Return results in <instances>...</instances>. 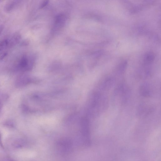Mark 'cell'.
Wrapping results in <instances>:
<instances>
[{"label":"cell","mask_w":161,"mask_h":161,"mask_svg":"<svg viewBox=\"0 0 161 161\" xmlns=\"http://www.w3.org/2000/svg\"><path fill=\"white\" fill-rule=\"evenodd\" d=\"M114 97L117 98L121 104H126L130 100V91L128 87L122 84L116 88L114 93Z\"/></svg>","instance_id":"obj_1"},{"label":"cell","mask_w":161,"mask_h":161,"mask_svg":"<svg viewBox=\"0 0 161 161\" xmlns=\"http://www.w3.org/2000/svg\"><path fill=\"white\" fill-rule=\"evenodd\" d=\"M16 69L21 71L29 70L31 68L29 59L27 56L24 55L21 57L16 65Z\"/></svg>","instance_id":"obj_2"},{"label":"cell","mask_w":161,"mask_h":161,"mask_svg":"<svg viewBox=\"0 0 161 161\" xmlns=\"http://www.w3.org/2000/svg\"><path fill=\"white\" fill-rule=\"evenodd\" d=\"M22 39L21 35L19 33L14 34L10 39H8L7 47L12 48L16 45Z\"/></svg>","instance_id":"obj_3"},{"label":"cell","mask_w":161,"mask_h":161,"mask_svg":"<svg viewBox=\"0 0 161 161\" xmlns=\"http://www.w3.org/2000/svg\"><path fill=\"white\" fill-rule=\"evenodd\" d=\"M115 78L109 77L106 78L103 82L101 85V89L104 91H108L111 89L115 85Z\"/></svg>","instance_id":"obj_4"},{"label":"cell","mask_w":161,"mask_h":161,"mask_svg":"<svg viewBox=\"0 0 161 161\" xmlns=\"http://www.w3.org/2000/svg\"><path fill=\"white\" fill-rule=\"evenodd\" d=\"M139 92L143 97H150L151 94V89L149 84L146 83L142 84L140 88Z\"/></svg>","instance_id":"obj_5"},{"label":"cell","mask_w":161,"mask_h":161,"mask_svg":"<svg viewBox=\"0 0 161 161\" xmlns=\"http://www.w3.org/2000/svg\"><path fill=\"white\" fill-rule=\"evenodd\" d=\"M20 1H9L5 5L4 9L6 12H12L19 3Z\"/></svg>","instance_id":"obj_6"},{"label":"cell","mask_w":161,"mask_h":161,"mask_svg":"<svg viewBox=\"0 0 161 161\" xmlns=\"http://www.w3.org/2000/svg\"><path fill=\"white\" fill-rule=\"evenodd\" d=\"M28 82V79L25 76L21 75L17 78L15 86L18 87H21L25 86Z\"/></svg>","instance_id":"obj_7"},{"label":"cell","mask_w":161,"mask_h":161,"mask_svg":"<svg viewBox=\"0 0 161 161\" xmlns=\"http://www.w3.org/2000/svg\"><path fill=\"white\" fill-rule=\"evenodd\" d=\"M151 109L150 107L147 105H141L139 109L138 114L141 116H145L150 112Z\"/></svg>","instance_id":"obj_8"},{"label":"cell","mask_w":161,"mask_h":161,"mask_svg":"<svg viewBox=\"0 0 161 161\" xmlns=\"http://www.w3.org/2000/svg\"><path fill=\"white\" fill-rule=\"evenodd\" d=\"M3 125L5 127L12 128L15 127V122L12 120H7L5 121L3 123Z\"/></svg>","instance_id":"obj_9"},{"label":"cell","mask_w":161,"mask_h":161,"mask_svg":"<svg viewBox=\"0 0 161 161\" xmlns=\"http://www.w3.org/2000/svg\"><path fill=\"white\" fill-rule=\"evenodd\" d=\"M154 57L151 53H149L145 57V60L148 62H151L153 61Z\"/></svg>","instance_id":"obj_10"},{"label":"cell","mask_w":161,"mask_h":161,"mask_svg":"<svg viewBox=\"0 0 161 161\" xmlns=\"http://www.w3.org/2000/svg\"><path fill=\"white\" fill-rule=\"evenodd\" d=\"M126 63H124L120 67L119 70V73L120 74H122L124 73L126 70Z\"/></svg>","instance_id":"obj_11"},{"label":"cell","mask_w":161,"mask_h":161,"mask_svg":"<svg viewBox=\"0 0 161 161\" xmlns=\"http://www.w3.org/2000/svg\"><path fill=\"white\" fill-rule=\"evenodd\" d=\"M8 55V53L6 51H3L0 53V61L3 60Z\"/></svg>","instance_id":"obj_12"},{"label":"cell","mask_w":161,"mask_h":161,"mask_svg":"<svg viewBox=\"0 0 161 161\" xmlns=\"http://www.w3.org/2000/svg\"><path fill=\"white\" fill-rule=\"evenodd\" d=\"M4 29V26L3 25H0V35L2 34Z\"/></svg>","instance_id":"obj_13"},{"label":"cell","mask_w":161,"mask_h":161,"mask_svg":"<svg viewBox=\"0 0 161 161\" xmlns=\"http://www.w3.org/2000/svg\"><path fill=\"white\" fill-rule=\"evenodd\" d=\"M48 3V2L47 1L44 2L42 5L41 7H44L45 6H46L47 4Z\"/></svg>","instance_id":"obj_14"},{"label":"cell","mask_w":161,"mask_h":161,"mask_svg":"<svg viewBox=\"0 0 161 161\" xmlns=\"http://www.w3.org/2000/svg\"><path fill=\"white\" fill-rule=\"evenodd\" d=\"M2 135L1 132H0V145L2 146Z\"/></svg>","instance_id":"obj_15"}]
</instances>
